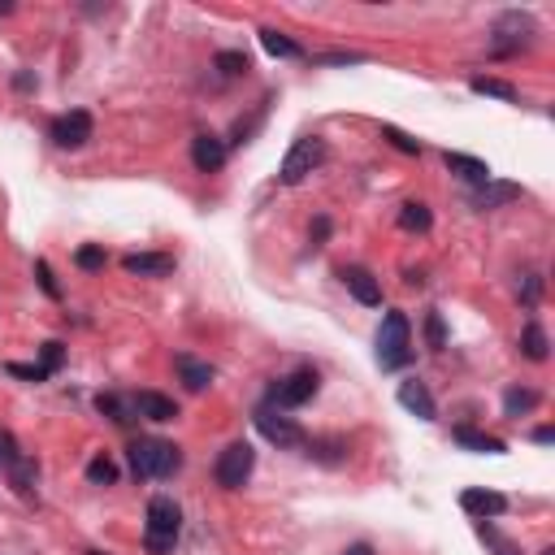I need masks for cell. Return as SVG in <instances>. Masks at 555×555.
<instances>
[{"mask_svg": "<svg viewBox=\"0 0 555 555\" xmlns=\"http://www.w3.org/2000/svg\"><path fill=\"white\" fill-rule=\"evenodd\" d=\"M126 456H130L135 478H174L183 469V452L174 443H166V438H135L126 447Z\"/></svg>", "mask_w": 555, "mask_h": 555, "instance_id": "1", "label": "cell"}, {"mask_svg": "<svg viewBox=\"0 0 555 555\" xmlns=\"http://www.w3.org/2000/svg\"><path fill=\"white\" fill-rule=\"evenodd\" d=\"M178 530H183V512L169 495H157L148 504V525H144V551L148 555H169L174 542H178Z\"/></svg>", "mask_w": 555, "mask_h": 555, "instance_id": "2", "label": "cell"}, {"mask_svg": "<svg viewBox=\"0 0 555 555\" xmlns=\"http://www.w3.org/2000/svg\"><path fill=\"white\" fill-rule=\"evenodd\" d=\"M412 361V326L404 313H387L382 330H378V364L382 369H399Z\"/></svg>", "mask_w": 555, "mask_h": 555, "instance_id": "3", "label": "cell"}, {"mask_svg": "<svg viewBox=\"0 0 555 555\" xmlns=\"http://www.w3.org/2000/svg\"><path fill=\"white\" fill-rule=\"evenodd\" d=\"M321 161H326V144H321L317 135H304V139H295V144H291L287 161H282V169H278V183L295 187V183H304V178H309Z\"/></svg>", "mask_w": 555, "mask_h": 555, "instance_id": "4", "label": "cell"}, {"mask_svg": "<svg viewBox=\"0 0 555 555\" xmlns=\"http://www.w3.org/2000/svg\"><path fill=\"white\" fill-rule=\"evenodd\" d=\"M533 18L530 13H504L499 22H495V35H490V52L495 57H512V52H521V49H530V40H533Z\"/></svg>", "mask_w": 555, "mask_h": 555, "instance_id": "5", "label": "cell"}, {"mask_svg": "<svg viewBox=\"0 0 555 555\" xmlns=\"http://www.w3.org/2000/svg\"><path fill=\"white\" fill-rule=\"evenodd\" d=\"M252 469H256L252 443H230V447L218 456V464H213V478H218L221 490H239V486L252 478Z\"/></svg>", "mask_w": 555, "mask_h": 555, "instance_id": "6", "label": "cell"}, {"mask_svg": "<svg viewBox=\"0 0 555 555\" xmlns=\"http://www.w3.org/2000/svg\"><path fill=\"white\" fill-rule=\"evenodd\" d=\"M321 387V378H317V369H295L287 378H278L273 390H269V404H278V408H300V404H309Z\"/></svg>", "mask_w": 555, "mask_h": 555, "instance_id": "7", "label": "cell"}, {"mask_svg": "<svg viewBox=\"0 0 555 555\" xmlns=\"http://www.w3.org/2000/svg\"><path fill=\"white\" fill-rule=\"evenodd\" d=\"M252 421H256V430H261L273 447H282V452H287V447H304V443H309V438H304V430H300L291 416H278L273 408H256V416H252Z\"/></svg>", "mask_w": 555, "mask_h": 555, "instance_id": "8", "label": "cell"}, {"mask_svg": "<svg viewBox=\"0 0 555 555\" xmlns=\"http://www.w3.org/2000/svg\"><path fill=\"white\" fill-rule=\"evenodd\" d=\"M49 135L57 148H83L92 139V113H87V109H70V113L52 118Z\"/></svg>", "mask_w": 555, "mask_h": 555, "instance_id": "9", "label": "cell"}, {"mask_svg": "<svg viewBox=\"0 0 555 555\" xmlns=\"http://www.w3.org/2000/svg\"><path fill=\"white\" fill-rule=\"evenodd\" d=\"M460 507H464L473 521H495V516H504V512H507V499L499 495V490L469 486V490H460Z\"/></svg>", "mask_w": 555, "mask_h": 555, "instance_id": "10", "label": "cell"}, {"mask_svg": "<svg viewBox=\"0 0 555 555\" xmlns=\"http://www.w3.org/2000/svg\"><path fill=\"white\" fill-rule=\"evenodd\" d=\"M226 152H230V148H226V139L204 130V135H195V139H192V166L200 169V174H218V169L226 166Z\"/></svg>", "mask_w": 555, "mask_h": 555, "instance_id": "11", "label": "cell"}, {"mask_svg": "<svg viewBox=\"0 0 555 555\" xmlns=\"http://www.w3.org/2000/svg\"><path fill=\"white\" fill-rule=\"evenodd\" d=\"M338 278L347 282V291L361 300L364 309H378V304H382V287H378V278H373V273H369L364 265H347L343 273H338Z\"/></svg>", "mask_w": 555, "mask_h": 555, "instance_id": "12", "label": "cell"}, {"mask_svg": "<svg viewBox=\"0 0 555 555\" xmlns=\"http://www.w3.org/2000/svg\"><path fill=\"white\" fill-rule=\"evenodd\" d=\"M399 404H404L416 421H434L438 416L434 395L425 390V382H416V378H404V382H399Z\"/></svg>", "mask_w": 555, "mask_h": 555, "instance_id": "13", "label": "cell"}, {"mask_svg": "<svg viewBox=\"0 0 555 555\" xmlns=\"http://www.w3.org/2000/svg\"><path fill=\"white\" fill-rule=\"evenodd\" d=\"M130 404H135V416H144V421H174L178 416V404L161 390H139Z\"/></svg>", "mask_w": 555, "mask_h": 555, "instance_id": "14", "label": "cell"}, {"mask_svg": "<svg viewBox=\"0 0 555 555\" xmlns=\"http://www.w3.org/2000/svg\"><path fill=\"white\" fill-rule=\"evenodd\" d=\"M452 438H456L464 452H478V456H504V452H507L504 438L482 434V430H473V425H456V430H452Z\"/></svg>", "mask_w": 555, "mask_h": 555, "instance_id": "15", "label": "cell"}, {"mask_svg": "<svg viewBox=\"0 0 555 555\" xmlns=\"http://www.w3.org/2000/svg\"><path fill=\"white\" fill-rule=\"evenodd\" d=\"M126 273H139V278H166L169 269H174V256L166 252H130L126 261H121Z\"/></svg>", "mask_w": 555, "mask_h": 555, "instance_id": "16", "label": "cell"}, {"mask_svg": "<svg viewBox=\"0 0 555 555\" xmlns=\"http://www.w3.org/2000/svg\"><path fill=\"white\" fill-rule=\"evenodd\" d=\"M443 161H447V169H452L456 178H464V183H473V187H486V183L495 178L486 161H478V157H464V152H447Z\"/></svg>", "mask_w": 555, "mask_h": 555, "instance_id": "17", "label": "cell"}, {"mask_svg": "<svg viewBox=\"0 0 555 555\" xmlns=\"http://www.w3.org/2000/svg\"><path fill=\"white\" fill-rule=\"evenodd\" d=\"M174 369H178V378H183V387L187 390H204L218 373H213V364L195 361V356H174Z\"/></svg>", "mask_w": 555, "mask_h": 555, "instance_id": "18", "label": "cell"}, {"mask_svg": "<svg viewBox=\"0 0 555 555\" xmlns=\"http://www.w3.org/2000/svg\"><path fill=\"white\" fill-rule=\"evenodd\" d=\"M512 200H521V187H516V183H495V178L473 195L478 209H504V204H512Z\"/></svg>", "mask_w": 555, "mask_h": 555, "instance_id": "19", "label": "cell"}, {"mask_svg": "<svg viewBox=\"0 0 555 555\" xmlns=\"http://www.w3.org/2000/svg\"><path fill=\"white\" fill-rule=\"evenodd\" d=\"M261 49H265L269 57H291V61H295V57H304V49H300L295 40H287L282 31H273V26H265V31H261Z\"/></svg>", "mask_w": 555, "mask_h": 555, "instance_id": "20", "label": "cell"}, {"mask_svg": "<svg viewBox=\"0 0 555 555\" xmlns=\"http://www.w3.org/2000/svg\"><path fill=\"white\" fill-rule=\"evenodd\" d=\"M309 456H313L317 464H343V460H347V443H343V438H313V443H309Z\"/></svg>", "mask_w": 555, "mask_h": 555, "instance_id": "21", "label": "cell"}, {"mask_svg": "<svg viewBox=\"0 0 555 555\" xmlns=\"http://www.w3.org/2000/svg\"><path fill=\"white\" fill-rule=\"evenodd\" d=\"M469 87L478 92V96H495V100H516V87L512 83H504V78H490V74H478V78H469Z\"/></svg>", "mask_w": 555, "mask_h": 555, "instance_id": "22", "label": "cell"}, {"mask_svg": "<svg viewBox=\"0 0 555 555\" xmlns=\"http://www.w3.org/2000/svg\"><path fill=\"white\" fill-rule=\"evenodd\" d=\"M399 226H404V230H421V235H425V230L434 226V218H430V209H425L421 200H408V204H399Z\"/></svg>", "mask_w": 555, "mask_h": 555, "instance_id": "23", "label": "cell"}, {"mask_svg": "<svg viewBox=\"0 0 555 555\" xmlns=\"http://www.w3.org/2000/svg\"><path fill=\"white\" fill-rule=\"evenodd\" d=\"M547 347H551V343H547V330H542L538 321H530V326L521 330V352H525L530 361H547Z\"/></svg>", "mask_w": 555, "mask_h": 555, "instance_id": "24", "label": "cell"}, {"mask_svg": "<svg viewBox=\"0 0 555 555\" xmlns=\"http://www.w3.org/2000/svg\"><path fill=\"white\" fill-rule=\"evenodd\" d=\"M533 408H538V390L512 387L504 395V412H507V416H525V412H533Z\"/></svg>", "mask_w": 555, "mask_h": 555, "instance_id": "25", "label": "cell"}, {"mask_svg": "<svg viewBox=\"0 0 555 555\" xmlns=\"http://www.w3.org/2000/svg\"><path fill=\"white\" fill-rule=\"evenodd\" d=\"M96 408L109 412L118 425H130V421H135V404H130V399H121V395H96Z\"/></svg>", "mask_w": 555, "mask_h": 555, "instance_id": "26", "label": "cell"}, {"mask_svg": "<svg viewBox=\"0 0 555 555\" xmlns=\"http://www.w3.org/2000/svg\"><path fill=\"white\" fill-rule=\"evenodd\" d=\"M478 538H482V542H486V547H490L495 555H521V547H516L512 538H504V533L495 530L490 521H478Z\"/></svg>", "mask_w": 555, "mask_h": 555, "instance_id": "27", "label": "cell"}, {"mask_svg": "<svg viewBox=\"0 0 555 555\" xmlns=\"http://www.w3.org/2000/svg\"><path fill=\"white\" fill-rule=\"evenodd\" d=\"M87 482H92V486H113V482H118V464H113L109 456L87 460Z\"/></svg>", "mask_w": 555, "mask_h": 555, "instance_id": "28", "label": "cell"}, {"mask_svg": "<svg viewBox=\"0 0 555 555\" xmlns=\"http://www.w3.org/2000/svg\"><path fill=\"white\" fill-rule=\"evenodd\" d=\"M35 478H40V469H35V460H18V464H9V482L18 486L22 495H31V486H35Z\"/></svg>", "mask_w": 555, "mask_h": 555, "instance_id": "29", "label": "cell"}, {"mask_svg": "<svg viewBox=\"0 0 555 555\" xmlns=\"http://www.w3.org/2000/svg\"><path fill=\"white\" fill-rule=\"evenodd\" d=\"M221 70V78H239V74L252 70V61L243 57V52H218V61H213Z\"/></svg>", "mask_w": 555, "mask_h": 555, "instance_id": "30", "label": "cell"}, {"mask_svg": "<svg viewBox=\"0 0 555 555\" xmlns=\"http://www.w3.org/2000/svg\"><path fill=\"white\" fill-rule=\"evenodd\" d=\"M104 261H109V256H104V247H96V243H87V247H78V252H74V265L87 269V273L104 269Z\"/></svg>", "mask_w": 555, "mask_h": 555, "instance_id": "31", "label": "cell"}, {"mask_svg": "<svg viewBox=\"0 0 555 555\" xmlns=\"http://www.w3.org/2000/svg\"><path fill=\"white\" fill-rule=\"evenodd\" d=\"M382 139H387L390 148H399V152H408V157H421V144H416L412 135H404L399 126H382Z\"/></svg>", "mask_w": 555, "mask_h": 555, "instance_id": "32", "label": "cell"}, {"mask_svg": "<svg viewBox=\"0 0 555 555\" xmlns=\"http://www.w3.org/2000/svg\"><path fill=\"white\" fill-rule=\"evenodd\" d=\"M425 338H430V347L443 352L447 347V326H443V313H425Z\"/></svg>", "mask_w": 555, "mask_h": 555, "instance_id": "33", "label": "cell"}, {"mask_svg": "<svg viewBox=\"0 0 555 555\" xmlns=\"http://www.w3.org/2000/svg\"><path fill=\"white\" fill-rule=\"evenodd\" d=\"M35 278H40V287L49 300H61V287H57V278H52V265L49 261H35Z\"/></svg>", "mask_w": 555, "mask_h": 555, "instance_id": "34", "label": "cell"}, {"mask_svg": "<svg viewBox=\"0 0 555 555\" xmlns=\"http://www.w3.org/2000/svg\"><path fill=\"white\" fill-rule=\"evenodd\" d=\"M22 460V452H18V438L9 434V430H0V464L9 469V464H18Z\"/></svg>", "mask_w": 555, "mask_h": 555, "instance_id": "35", "label": "cell"}, {"mask_svg": "<svg viewBox=\"0 0 555 555\" xmlns=\"http://www.w3.org/2000/svg\"><path fill=\"white\" fill-rule=\"evenodd\" d=\"M66 361V347L61 343H44V373H57Z\"/></svg>", "mask_w": 555, "mask_h": 555, "instance_id": "36", "label": "cell"}, {"mask_svg": "<svg viewBox=\"0 0 555 555\" xmlns=\"http://www.w3.org/2000/svg\"><path fill=\"white\" fill-rule=\"evenodd\" d=\"M9 373H13V378H26V382H44V378H49L44 364H9Z\"/></svg>", "mask_w": 555, "mask_h": 555, "instance_id": "37", "label": "cell"}, {"mask_svg": "<svg viewBox=\"0 0 555 555\" xmlns=\"http://www.w3.org/2000/svg\"><path fill=\"white\" fill-rule=\"evenodd\" d=\"M317 61H326V66H352V61H364L361 52H326V57H317Z\"/></svg>", "mask_w": 555, "mask_h": 555, "instance_id": "38", "label": "cell"}, {"mask_svg": "<svg viewBox=\"0 0 555 555\" xmlns=\"http://www.w3.org/2000/svg\"><path fill=\"white\" fill-rule=\"evenodd\" d=\"M326 239H330V218H317L313 221V247H321Z\"/></svg>", "mask_w": 555, "mask_h": 555, "instance_id": "39", "label": "cell"}, {"mask_svg": "<svg viewBox=\"0 0 555 555\" xmlns=\"http://www.w3.org/2000/svg\"><path fill=\"white\" fill-rule=\"evenodd\" d=\"M538 291H542L538 273H525V304H538Z\"/></svg>", "mask_w": 555, "mask_h": 555, "instance_id": "40", "label": "cell"}, {"mask_svg": "<svg viewBox=\"0 0 555 555\" xmlns=\"http://www.w3.org/2000/svg\"><path fill=\"white\" fill-rule=\"evenodd\" d=\"M533 443H538V447H547V443H555V430H551V425H542V430H533Z\"/></svg>", "mask_w": 555, "mask_h": 555, "instance_id": "41", "label": "cell"}, {"mask_svg": "<svg viewBox=\"0 0 555 555\" xmlns=\"http://www.w3.org/2000/svg\"><path fill=\"white\" fill-rule=\"evenodd\" d=\"M13 87H18V92H31V87H35V78H31V74H18V78H13Z\"/></svg>", "mask_w": 555, "mask_h": 555, "instance_id": "42", "label": "cell"}, {"mask_svg": "<svg viewBox=\"0 0 555 555\" xmlns=\"http://www.w3.org/2000/svg\"><path fill=\"white\" fill-rule=\"evenodd\" d=\"M343 555H373V547H369V542H352Z\"/></svg>", "mask_w": 555, "mask_h": 555, "instance_id": "43", "label": "cell"}]
</instances>
